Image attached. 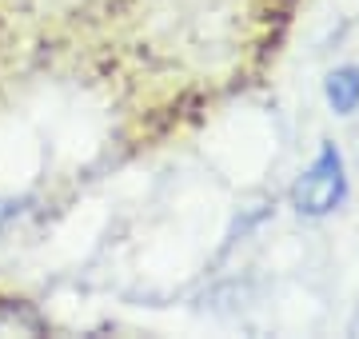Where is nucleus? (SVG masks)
<instances>
[{"mask_svg":"<svg viewBox=\"0 0 359 339\" xmlns=\"http://www.w3.org/2000/svg\"><path fill=\"white\" fill-rule=\"evenodd\" d=\"M344 196H347L344 156L327 144L316 156V164L299 176V184H295V192H292V204L299 216H327V212H335L344 204Z\"/></svg>","mask_w":359,"mask_h":339,"instance_id":"obj_1","label":"nucleus"},{"mask_svg":"<svg viewBox=\"0 0 359 339\" xmlns=\"http://www.w3.org/2000/svg\"><path fill=\"white\" fill-rule=\"evenodd\" d=\"M327 104H332L339 116H347V112L359 108V72L355 68H339V72L327 76Z\"/></svg>","mask_w":359,"mask_h":339,"instance_id":"obj_2","label":"nucleus"}]
</instances>
